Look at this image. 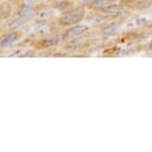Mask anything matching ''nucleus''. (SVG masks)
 Listing matches in <instances>:
<instances>
[{
	"instance_id": "obj_1",
	"label": "nucleus",
	"mask_w": 152,
	"mask_h": 152,
	"mask_svg": "<svg viewBox=\"0 0 152 152\" xmlns=\"http://www.w3.org/2000/svg\"><path fill=\"white\" fill-rule=\"evenodd\" d=\"M85 15V10L83 8H76V9L70 10L69 12H66L65 14L60 17V24L64 26H71L79 21H81L82 18Z\"/></svg>"
},
{
	"instance_id": "obj_2",
	"label": "nucleus",
	"mask_w": 152,
	"mask_h": 152,
	"mask_svg": "<svg viewBox=\"0 0 152 152\" xmlns=\"http://www.w3.org/2000/svg\"><path fill=\"white\" fill-rule=\"evenodd\" d=\"M35 10H34L33 6H29L27 4H24L23 6H21L18 10V16L21 17L22 19H24L25 21L26 20H30L32 19L34 16H35Z\"/></svg>"
},
{
	"instance_id": "obj_3",
	"label": "nucleus",
	"mask_w": 152,
	"mask_h": 152,
	"mask_svg": "<svg viewBox=\"0 0 152 152\" xmlns=\"http://www.w3.org/2000/svg\"><path fill=\"white\" fill-rule=\"evenodd\" d=\"M18 39H19V34L18 33L12 32V33L8 34L6 37H4V38L0 41V47L1 48L8 47V46L12 45L13 43H15Z\"/></svg>"
},
{
	"instance_id": "obj_4",
	"label": "nucleus",
	"mask_w": 152,
	"mask_h": 152,
	"mask_svg": "<svg viewBox=\"0 0 152 152\" xmlns=\"http://www.w3.org/2000/svg\"><path fill=\"white\" fill-rule=\"evenodd\" d=\"M88 28L87 26H75L70 28L67 32H66V35L68 37H77L80 36L82 34H84L85 32H87Z\"/></svg>"
},
{
	"instance_id": "obj_5",
	"label": "nucleus",
	"mask_w": 152,
	"mask_h": 152,
	"mask_svg": "<svg viewBox=\"0 0 152 152\" xmlns=\"http://www.w3.org/2000/svg\"><path fill=\"white\" fill-rule=\"evenodd\" d=\"M105 12L107 13H120L123 11V7L121 5H118V4H110L108 5L107 8H104Z\"/></svg>"
},
{
	"instance_id": "obj_6",
	"label": "nucleus",
	"mask_w": 152,
	"mask_h": 152,
	"mask_svg": "<svg viewBox=\"0 0 152 152\" xmlns=\"http://www.w3.org/2000/svg\"><path fill=\"white\" fill-rule=\"evenodd\" d=\"M108 5H110V0H97L93 4V7L97 9H104Z\"/></svg>"
},
{
	"instance_id": "obj_7",
	"label": "nucleus",
	"mask_w": 152,
	"mask_h": 152,
	"mask_svg": "<svg viewBox=\"0 0 152 152\" xmlns=\"http://www.w3.org/2000/svg\"><path fill=\"white\" fill-rule=\"evenodd\" d=\"M24 22H25V20L22 19L21 17H19V18L14 19L13 21H11L9 23V28L10 29H16V28L23 26V25H24Z\"/></svg>"
},
{
	"instance_id": "obj_8",
	"label": "nucleus",
	"mask_w": 152,
	"mask_h": 152,
	"mask_svg": "<svg viewBox=\"0 0 152 152\" xmlns=\"http://www.w3.org/2000/svg\"><path fill=\"white\" fill-rule=\"evenodd\" d=\"M117 31H118V27L117 26H110V27L105 28V29L102 31V33L107 36H113L117 32Z\"/></svg>"
},
{
	"instance_id": "obj_9",
	"label": "nucleus",
	"mask_w": 152,
	"mask_h": 152,
	"mask_svg": "<svg viewBox=\"0 0 152 152\" xmlns=\"http://www.w3.org/2000/svg\"><path fill=\"white\" fill-rule=\"evenodd\" d=\"M68 5H70V2H69V1L58 2V3H56V8H57V9H59V10H63V9H65Z\"/></svg>"
},
{
	"instance_id": "obj_10",
	"label": "nucleus",
	"mask_w": 152,
	"mask_h": 152,
	"mask_svg": "<svg viewBox=\"0 0 152 152\" xmlns=\"http://www.w3.org/2000/svg\"><path fill=\"white\" fill-rule=\"evenodd\" d=\"M84 1H86V2H87V4H94V2H96V1H97V0H84Z\"/></svg>"
},
{
	"instance_id": "obj_11",
	"label": "nucleus",
	"mask_w": 152,
	"mask_h": 152,
	"mask_svg": "<svg viewBox=\"0 0 152 152\" xmlns=\"http://www.w3.org/2000/svg\"><path fill=\"white\" fill-rule=\"evenodd\" d=\"M150 47L152 48V42H151V44H150Z\"/></svg>"
}]
</instances>
